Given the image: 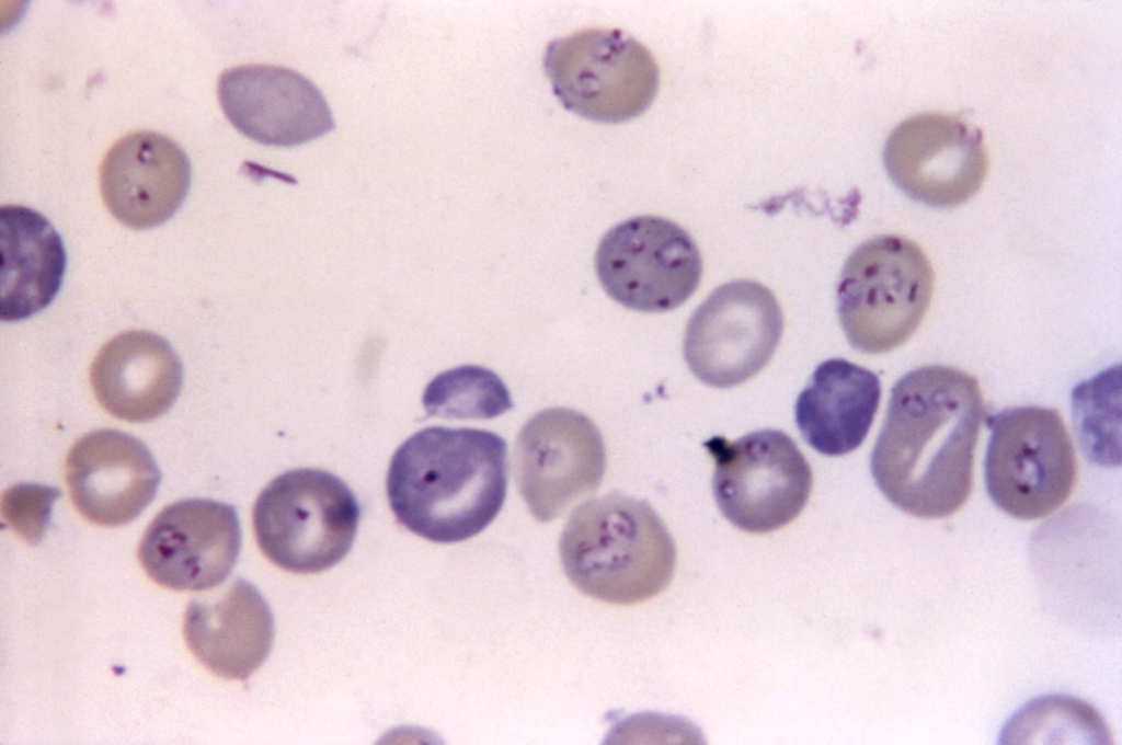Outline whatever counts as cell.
Segmentation results:
<instances>
[{"mask_svg":"<svg viewBox=\"0 0 1122 745\" xmlns=\"http://www.w3.org/2000/svg\"><path fill=\"white\" fill-rule=\"evenodd\" d=\"M985 416L980 383L943 365L916 368L891 389L870 468L882 494L919 518H943L969 500Z\"/></svg>","mask_w":1122,"mask_h":745,"instance_id":"obj_1","label":"cell"},{"mask_svg":"<svg viewBox=\"0 0 1122 745\" xmlns=\"http://www.w3.org/2000/svg\"><path fill=\"white\" fill-rule=\"evenodd\" d=\"M507 447L474 428H424L391 458L387 495L398 522L427 540L453 543L486 528L507 489Z\"/></svg>","mask_w":1122,"mask_h":745,"instance_id":"obj_2","label":"cell"},{"mask_svg":"<svg viewBox=\"0 0 1122 745\" xmlns=\"http://www.w3.org/2000/svg\"><path fill=\"white\" fill-rule=\"evenodd\" d=\"M571 583L585 595L632 605L661 593L676 564L674 540L644 500L612 492L577 506L559 541Z\"/></svg>","mask_w":1122,"mask_h":745,"instance_id":"obj_3","label":"cell"},{"mask_svg":"<svg viewBox=\"0 0 1122 745\" xmlns=\"http://www.w3.org/2000/svg\"><path fill=\"white\" fill-rule=\"evenodd\" d=\"M935 274L921 248L897 234H882L857 247L837 288V311L849 344L881 354L904 344L920 325L934 291Z\"/></svg>","mask_w":1122,"mask_h":745,"instance_id":"obj_4","label":"cell"},{"mask_svg":"<svg viewBox=\"0 0 1122 745\" xmlns=\"http://www.w3.org/2000/svg\"><path fill=\"white\" fill-rule=\"evenodd\" d=\"M359 506L350 488L320 469H295L271 481L253 507V528L263 554L298 574L325 571L350 552Z\"/></svg>","mask_w":1122,"mask_h":745,"instance_id":"obj_5","label":"cell"},{"mask_svg":"<svg viewBox=\"0 0 1122 745\" xmlns=\"http://www.w3.org/2000/svg\"><path fill=\"white\" fill-rule=\"evenodd\" d=\"M987 426L985 484L992 501L1027 520L1058 509L1077 480L1074 446L1060 412L1017 406L987 416Z\"/></svg>","mask_w":1122,"mask_h":745,"instance_id":"obj_6","label":"cell"},{"mask_svg":"<svg viewBox=\"0 0 1122 745\" xmlns=\"http://www.w3.org/2000/svg\"><path fill=\"white\" fill-rule=\"evenodd\" d=\"M543 69L566 110L599 123L639 116L659 90L653 55L618 28H586L550 42Z\"/></svg>","mask_w":1122,"mask_h":745,"instance_id":"obj_7","label":"cell"},{"mask_svg":"<svg viewBox=\"0 0 1122 745\" xmlns=\"http://www.w3.org/2000/svg\"><path fill=\"white\" fill-rule=\"evenodd\" d=\"M703 445L714 460V500L739 529L770 532L804 508L813 482L811 467L783 432L763 429L734 442L714 436Z\"/></svg>","mask_w":1122,"mask_h":745,"instance_id":"obj_8","label":"cell"},{"mask_svg":"<svg viewBox=\"0 0 1122 745\" xmlns=\"http://www.w3.org/2000/svg\"><path fill=\"white\" fill-rule=\"evenodd\" d=\"M595 268L615 301L637 311L664 312L696 291L702 259L694 239L677 224L659 216H638L605 233Z\"/></svg>","mask_w":1122,"mask_h":745,"instance_id":"obj_9","label":"cell"},{"mask_svg":"<svg viewBox=\"0 0 1122 745\" xmlns=\"http://www.w3.org/2000/svg\"><path fill=\"white\" fill-rule=\"evenodd\" d=\"M783 330L775 295L739 279L715 288L689 319L684 357L691 373L715 388L741 385L772 357Z\"/></svg>","mask_w":1122,"mask_h":745,"instance_id":"obj_10","label":"cell"},{"mask_svg":"<svg viewBox=\"0 0 1122 745\" xmlns=\"http://www.w3.org/2000/svg\"><path fill=\"white\" fill-rule=\"evenodd\" d=\"M514 467L519 493L531 515L551 522L599 486L606 468L603 436L581 412L542 410L519 431Z\"/></svg>","mask_w":1122,"mask_h":745,"instance_id":"obj_11","label":"cell"},{"mask_svg":"<svg viewBox=\"0 0 1122 745\" xmlns=\"http://www.w3.org/2000/svg\"><path fill=\"white\" fill-rule=\"evenodd\" d=\"M883 163L907 196L940 208L970 199L988 170L981 130L942 112H924L901 122L885 141Z\"/></svg>","mask_w":1122,"mask_h":745,"instance_id":"obj_12","label":"cell"},{"mask_svg":"<svg viewBox=\"0 0 1122 745\" xmlns=\"http://www.w3.org/2000/svg\"><path fill=\"white\" fill-rule=\"evenodd\" d=\"M241 549L232 505L187 498L165 506L149 524L138 548L147 575L176 591H205L231 573Z\"/></svg>","mask_w":1122,"mask_h":745,"instance_id":"obj_13","label":"cell"},{"mask_svg":"<svg viewBox=\"0 0 1122 745\" xmlns=\"http://www.w3.org/2000/svg\"><path fill=\"white\" fill-rule=\"evenodd\" d=\"M217 93L228 121L263 145H300L334 127L320 90L288 68L244 65L227 69L220 74Z\"/></svg>","mask_w":1122,"mask_h":745,"instance_id":"obj_14","label":"cell"},{"mask_svg":"<svg viewBox=\"0 0 1122 745\" xmlns=\"http://www.w3.org/2000/svg\"><path fill=\"white\" fill-rule=\"evenodd\" d=\"M65 479L76 509L85 519L117 527L136 519L152 502L161 472L141 440L104 428L72 445Z\"/></svg>","mask_w":1122,"mask_h":745,"instance_id":"obj_15","label":"cell"},{"mask_svg":"<svg viewBox=\"0 0 1122 745\" xmlns=\"http://www.w3.org/2000/svg\"><path fill=\"white\" fill-rule=\"evenodd\" d=\"M191 163L169 137L141 130L117 140L100 167V190L108 211L133 229L168 220L184 202Z\"/></svg>","mask_w":1122,"mask_h":745,"instance_id":"obj_16","label":"cell"},{"mask_svg":"<svg viewBox=\"0 0 1122 745\" xmlns=\"http://www.w3.org/2000/svg\"><path fill=\"white\" fill-rule=\"evenodd\" d=\"M183 382L181 359L162 336L145 330L117 334L105 343L90 368L100 405L112 416L144 423L163 415Z\"/></svg>","mask_w":1122,"mask_h":745,"instance_id":"obj_17","label":"cell"},{"mask_svg":"<svg viewBox=\"0 0 1122 745\" xmlns=\"http://www.w3.org/2000/svg\"><path fill=\"white\" fill-rule=\"evenodd\" d=\"M183 632L195 657L226 679H247L268 656L274 619L250 582L234 580L222 593L187 605Z\"/></svg>","mask_w":1122,"mask_h":745,"instance_id":"obj_18","label":"cell"},{"mask_svg":"<svg viewBox=\"0 0 1122 745\" xmlns=\"http://www.w3.org/2000/svg\"><path fill=\"white\" fill-rule=\"evenodd\" d=\"M0 318L14 322L45 309L56 297L67 265L61 237L38 211L0 208Z\"/></svg>","mask_w":1122,"mask_h":745,"instance_id":"obj_19","label":"cell"},{"mask_svg":"<svg viewBox=\"0 0 1122 745\" xmlns=\"http://www.w3.org/2000/svg\"><path fill=\"white\" fill-rule=\"evenodd\" d=\"M879 377L843 358L820 364L795 402V423L820 454L842 456L865 440L879 408Z\"/></svg>","mask_w":1122,"mask_h":745,"instance_id":"obj_20","label":"cell"},{"mask_svg":"<svg viewBox=\"0 0 1122 745\" xmlns=\"http://www.w3.org/2000/svg\"><path fill=\"white\" fill-rule=\"evenodd\" d=\"M422 401L428 415L445 419H493L513 408L502 379L477 365L437 375L425 388Z\"/></svg>","mask_w":1122,"mask_h":745,"instance_id":"obj_21","label":"cell"},{"mask_svg":"<svg viewBox=\"0 0 1122 745\" xmlns=\"http://www.w3.org/2000/svg\"><path fill=\"white\" fill-rule=\"evenodd\" d=\"M1073 408L1086 456L1102 466H1119L1114 436L1119 437L1120 426V367H1111L1076 386Z\"/></svg>","mask_w":1122,"mask_h":745,"instance_id":"obj_22","label":"cell"},{"mask_svg":"<svg viewBox=\"0 0 1122 745\" xmlns=\"http://www.w3.org/2000/svg\"><path fill=\"white\" fill-rule=\"evenodd\" d=\"M59 495L57 488L43 484L13 485L2 493V517L25 542L37 545L45 535L53 504Z\"/></svg>","mask_w":1122,"mask_h":745,"instance_id":"obj_23","label":"cell"}]
</instances>
